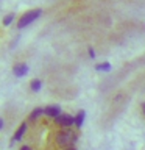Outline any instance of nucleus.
I'll return each instance as SVG.
<instances>
[{
  "label": "nucleus",
  "mask_w": 145,
  "mask_h": 150,
  "mask_svg": "<svg viewBox=\"0 0 145 150\" xmlns=\"http://www.w3.org/2000/svg\"><path fill=\"white\" fill-rule=\"evenodd\" d=\"M78 139V134L70 128H61L58 133L55 134V142L59 149H69L73 147Z\"/></svg>",
  "instance_id": "f257e3e1"
},
{
  "label": "nucleus",
  "mask_w": 145,
  "mask_h": 150,
  "mask_svg": "<svg viewBox=\"0 0 145 150\" xmlns=\"http://www.w3.org/2000/svg\"><path fill=\"white\" fill-rule=\"evenodd\" d=\"M142 111H144V114H145V103L142 105Z\"/></svg>",
  "instance_id": "2eb2a0df"
},
{
  "label": "nucleus",
  "mask_w": 145,
  "mask_h": 150,
  "mask_svg": "<svg viewBox=\"0 0 145 150\" xmlns=\"http://www.w3.org/2000/svg\"><path fill=\"white\" fill-rule=\"evenodd\" d=\"M13 21H14V14H8V16H5V17H3V25H5V27H8Z\"/></svg>",
  "instance_id": "9b49d317"
},
{
  "label": "nucleus",
  "mask_w": 145,
  "mask_h": 150,
  "mask_svg": "<svg viewBox=\"0 0 145 150\" xmlns=\"http://www.w3.org/2000/svg\"><path fill=\"white\" fill-rule=\"evenodd\" d=\"M64 150H77L75 147H69V149H64Z\"/></svg>",
  "instance_id": "4468645a"
},
{
  "label": "nucleus",
  "mask_w": 145,
  "mask_h": 150,
  "mask_svg": "<svg viewBox=\"0 0 145 150\" xmlns=\"http://www.w3.org/2000/svg\"><path fill=\"white\" fill-rule=\"evenodd\" d=\"M41 116H44V110H42V108H36V110H33V112L30 114V120H36V119H39Z\"/></svg>",
  "instance_id": "6e6552de"
},
{
  "label": "nucleus",
  "mask_w": 145,
  "mask_h": 150,
  "mask_svg": "<svg viewBox=\"0 0 145 150\" xmlns=\"http://www.w3.org/2000/svg\"><path fill=\"white\" fill-rule=\"evenodd\" d=\"M61 114V108L58 105H51V106H47L44 108V116H49V117H53V119H56Z\"/></svg>",
  "instance_id": "20e7f679"
},
{
  "label": "nucleus",
  "mask_w": 145,
  "mask_h": 150,
  "mask_svg": "<svg viewBox=\"0 0 145 150\" xmlns=\"http://www.w3.org/2000/svg\"><path fill=\"white\" fill-rule=\"evenodd\" d=\"M41 86H42L41 80H37V78L31 80V83H30V88H31V91H33V92H37V91L41 89Z\"/></svg>",
  "instance_id": "1a4fd4ad"
},
{
  "label": "nucleus",
  "mask_w": 145,
  "mask_h": 150,
  "mask_svg": "<svg viewBox=\"0 0 145 150\" xmlns=\"http://www.w3.org/2000/svg\"><path fill=\"white\" fill-rule=\"evenodd\" d=\"M89 55H91V58H94V56H95V53H94L92 49H89Z\"/></svg>",
  "instance_id": "f8f14e48"
},
{
  "label": "nucleus",
  "mask_w": 145,
  "mask_h": 150,
  "mask_svg": "<svg viewBox=\"0 0 145 150\" xmlns=\"http://www.w3.org/2000/svg\"><path fill=\"white\" fill-rule=\"evenodd\" d=\"M42 14V9H31V11H27L23 16L19 19V23H17V27L19 28H23V27H27V25H30L31 22H34L37 17H39Z\"/></svg>",
  "instance_id": "f03ea898"
},
{
  "label": "nucleus",
  "mask_w": 145,
  "mask_h": 150,
  "mask_svg": "<svg viewBox=\"0 0 145 150\" xmlns=\"http://www.w3.org/2000/svg\"><path fill=\"white\" fill-rule=\"evenodd\" d=\"M28 72V66L27 64H17V66H14V75L16 77H23Z\"/></svg>",
  "instance_id": "423d86ee"
},
{
  "label": "nucleus",
  "mask_w": 145,
  "mask_h": 150,
  "mask_svg": "<svg viewBox=\"0 0 145 150\" xmlns=\"http://www.w3.org/2000/svg\"><path fill=\"white\" fill-rule=\"evenodd\" d=\"M20 150H31V147H28V145H23V147H20Z\"/></svg>",
  "instance_id": "ddd939ff"
},
{
  "label": "nucleus",
  "mask_w": 145,
  "mask_h": 150,
  "mask_svg": "<svg viewBox=\"0 0 145 150\" xmlns=\"http://www.w3.org/2000/svg\"><path fill=\"white\" fill-rule=\"evenodd\" d=\"M84 117H86V112H84L83 110L77 112V116H75V127H77V128H81V127H83Z\"/></svg>",
  "instance_id": "0eeeda50"
},
{
  "label": "nucleus",
  "mask_w": 145,
  "mask_h": 150,
  "mask_svg": "<svg viewBox=\"0 0 145 150\" xmlns=\"http://www.w3.org/2000/svg\"><path fill=\"white\" fill-rule=\"evenodd\" d=\"M27 128H28V125H27V122H22L20 124V127L16 130V133H14V136H13V141H20L22 138H23V134L27 133Z\"/></svg>",
  "instance_id": "39448f33"
},
{
  "label": "nucleus",
  "mask_w": 145,
  "mask_h": 150,
  "mask_svg": "<svg viewBox=\"0 0 145 150\" xmlns=\"http://www.w3.org/2000/svg\"><path fill=\"white\" fill-rule=\"evenodd\" d=\"M95 69L97 70H103V72H109V70H111V64L109 63H100V64L95 66Z\"/></svg>",
  "instance_id": "9d476101"
},
{
  "label": "nucleus",
  "mask_w": 145,
  "mask_h": 150,
  "mask_svg": "<svg viewBox=\"0 0 145 150\" xmlns=\"http://www.w3.org/2000/svg\"><path fill=\"white\" fill-rule=\"evenodd\" d=\"M55 122H56V125H58L59 128H70L72 125H75V117L61 112V114L55 119Z\"/></svg>",
  "instance_id": "7ed1b4c3"
}]
</instances>
